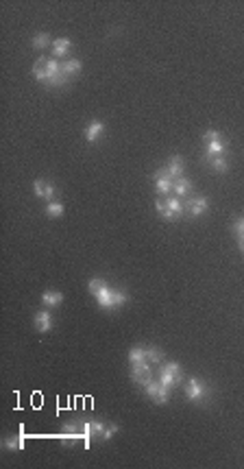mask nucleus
Here are the masks:
<instances>
[{
	"mask_svg": "<svg viewBox=\"0 0 244 469\" xmlns=\"http://www.w3.org/2000/svg\"><path fill=\"white\" fill-rule=\"evenodd\" d=\"M89 293H92L96 297V301H99V306L103 310H113V308H120V306H125L129 301V297L127 293H122V290H116V288H111L107 282H103V279H89Z\"/></svg>",
	"mask_w": 244,
	"mask_h": 469,
	"instance_id": "nucleus-1",
	"label": "nucleus"
},
{
	"mask_svg": "<svg viewBox=\"0 0 244 469\" xmlns=\"http://www.w3.org/2000/svg\"><path fill=\"white\" fill-rule=\"evenodd\" d=\"M144 391H146V395H149L153 402H155V404H161V406H164V404H168V400H170V389H166V386L161 384L157 378L153 380V382L146 384Z\"/></svg>",
	"mask_w": 244,
	"mask_h": 469,
	"instance_id": "nucleus-5",
	"label": "nucleus"
},
{
	"mask_svg": "<svg viewBox=\"0 0 244 469\" xmlns=\"http://www.w3.org/2000/svg\"><path fill=\"white\" fill-rule=\"evenodd\" d=\"M164 168L170 173V177H173V179H179V177H183L185 161H183V157H181V155H173V157L168 159V164H166Z\"/></svg>",
	"mask_w": 244,
	"mask_h": 469,
	"instance_id": "nucleus-11",
	"label": "nucleus"
},
{
	"mask_svg": "<svg viewBox=\"0 0 244 469\" xmlns=\"http://www.w3.org/2000/svg\"><path fill=\"white\" fill-rule=\"evenodd\" d=\"M209 164H211V168H214L216 173H227V171H229V159H227V155H216V157H211Z\"/></svg>",
	"mask_w": 244,
	"mask_h": 469,
	"instance_id": "nucleus-19",
	"label": "nucleus"
},
{
	"mask_svg": "<svg viewBox=\"0 0 244 469\" xmlns=\"http://www.w3.org/2000/svg\"><path fill=\"white\" fill-rule=\"evenodd\" d=\"M238 242H240V249H242V253H244V238H238Z\"/></svg>",
	"mask_w": 244,
	"mask_h": 469,
	"instance_id": "nucleus-28",
	"label": "nucleus"
},
{
	"mask_svg": "<svg viewBox=\"0 0 244 469\" xmlns=\"http://www.w3.org/2000/svg\"><path fill=\"white\" fill-rule=\"evenodd\" d=\"M33 77L44 85V81H46V57H39L33 63Z\"/></svg>",
	"mask_w": 244,
	"mask_h": 469,
	"instance_id": "nucleus-20",
	"label": "nucleus"
},
{
	"mask_svg": "<svg viewBox=\"0 0 244 469\" xmlns=\"http://www.w3.org/2000/svg\"><path fill=\"white\" fill-rule=\"evenodd\" d=\"M190 190H192V181L188 179V177H179V179H175V185H173L175 197L183 199V197L190 195Z\"/></svg>",
	"mask_w": 244,
	"mask_h": 469,
	"instance_id": "nucleus-14",
	"label": "nucleus"
},
{
	"mask_svg": "<svg viewBox=\"0 0 244 469\" xmlns=\"http://www.w3.org/2000/svg\"><path fill=\"white\" fill-rule=\"evenodd\" d=\"M157 380L166 386V389L173 391L175 386L181 382V367H179L177 362H161L159 373H157Z\"/></svg>",
	"mask_w": 244,
	"mask_h": 469,
	"instance_id": "nucleus-3",
	"label": "nucleus"
},
{
	"mask_svg": "<svg viewBox=\"0 0 244 469\" xmlns=\"http://www.w3.org/2000/svg\"><path fill=\"white\" fill-rule=\"evenodd\" d=\"M118 430H120V428H118L116 424H113V426H107V428H105V434H103V441H109Z\"/></svg>",
	"mask_w": 244,
	"mask_h": 469,
	"instance_id": "nucleus-27",
	"label": "nucleus"
},
{
	"mask_svg": "<svg viewBox=\"0 0 244 469\" xmlns=\"http://www.w3.org/2000/svg\"><path fill=\"white\" fill-rule=\"evenodd\" d=\"M203 140H205V144H207V142H216V140H223V133H221V131H216V129H209V131H205V133H203Z\"/></svg>",
	"mask_w": 244,
	"mask_h": 469,
	"instance_id": "nucleus-25",
	"label": "nucleus"
},
{
	"mask_svg": "<svg viewBox=\"0 0 244 469\" xmlns=\"http://www.w3.org/2000/svg\"><path fill=\"white\" fill-rule=\"evenodd\" d=\"M103 131H105V125L101 123V120H94V123H89L87 127H85V140L87 142H96L99 140V137L103 135Z\"/></svg>",
	"mask_w": 244,
	"mask_h": 469,
	"instance_id": "nucleus-13",
	"label": "nucleus"
},
{
	"mask_svg": "<svg viewBox=\"0 0 244 469\" xmlns=\"http://www.w3.org/2000/svg\"><path fill=\"white\" fill-rule=\"evenodd\" d=\"M42 303L48 306V308H57V306L63 303V295L57 293V290H46L42 295Z\"/></svg>",
	"mask_w": 244,
	"mask_h": 469,
	"instance_id": "nucleus-16",
	"label": "nucleus"
},
{
	"mask_svg": "<svg viewBox=\"0 0 244 469\" xmlns=\"http://www.w3.org/2000/svg\"><path fill=\"white\" fill-rule=\"evenodd\" d=\"M144 351H146V360L151 365H161L164 362V351L157 349V347H144Z\"/></svg>",
	"mask_w": 244,
	"mask_h": 469,
	"instance_id": "nucleus-18",
	"label": "nucleus"
},
{
	"mask_svg": "<svg viewBox=\"0 0 244 469\" xmlns=\"http://www.w3.org/2000/svg\"><path fill=\"white\" fill-rule=\"evenodd\" d=\"M63 212H66V207H63V203H59V201H51V203L46 205V214L51 218H59V216H63Z\"/></svg>",
	"mask_w": 244,
	"mask_h": 469,
	"instance_id": "nucleus-22",
	"label": "nucleus"
},
{
	"mask_svg": "<svg viewBox=\"0 0 244 469\" xmlns=\"http://www.w3.org/2000/svg\"><path fill=\"white\" fill-rule=\"evenodd\" d=\"M81 61L79 59H66V61H61V70H63V75H66L68 79H72L75 75H79L81 72Z\"/></svg>",
	"mask_w": 244,
	"mask_h": 469,
	"instance_id": "nucleus-17",
	"label": "nucleus"
},
{
	"mask_svg": "<svg viewBox=\"0 0 244 469\" xmlns=\"http://www.w3.org/2000/svg\"><path fill=\"white\" fill-rule=\"evenodd\" d=\"M183 207H185V212H188V214L201 216V214L207 212L209 201H207V197H194V199H190V201H183Z\"/></svg>",
	"mask_w": 244,
	"mask_h": 469,
	"instance_id": "nucleus-8",
	"label": "nucleus"
},
{
	"mask_svg": "<svg viewBox=\"0 0 244 469\" xmlns=\"http://www.w3.org/2000/svg\"><path fill=\"white\" fill-rule=\"evenodd\" d=\"M233 233L238 238H244V216H238L233 221Z\"/></svg>",
	"mask_w": 244,
	"mask_h": 469,
	"instance_id": "nucleus-26",
	"label": "nucleus"
},
{
	"mask_svg": "<svg viewBox=\"0 0 244 469\" xmlns=\"http://www.w3.org/2000/svg\"><path fill=\"white\" fill-rule=\"evenodd\" d=\"M70 48H72V42H70L68 37L55 39V42H53V59H63L70 53Z\"/></svg>",
	"mask_w": 244,
	"mask_h": 469,
	"instance_id": "nucleus-12",
	"label": "nucleus"
},
{
	"mask_svg": "<svg viewBox=\"0 0 244 469\" xmlns=\"http://www.w3.org/2000/svg\"><path fill=\"white\" fill-rule=\"evenodd\" d=\"M225 151H227L225 137H223V140H216V142H207V151H205V161H209L211 157H216V155H225Z\"/></svg>",
	"mask_w": 244,
	"mask_h": 469,
	"instance_id": "nucleus-15",
	"label": "nucleus"
},
{
	"mask_svg": "<svg viewBox=\"0 0 244 469\" xmlns=\"http://www.w3.org/2000/svg\"><path fill=\"white\" fill-rule=\"evenodd\" d=\"M153 179H155V190L159 192V195H170V192H173L175 179L170 177V173L166 171V168H159V171H155Z\"/></svg>",
	"mask_w": 244,
	"mask_h": 469,
	"instance_id": "nucleus-7",
	"label": "nucleus"
},
{
	"mask_svg": "<svg viewBox=\"0 0 244 469\" xmlns=\"http://www.w3.org/2000/svg\"><path fill=\"white\" fill-rule=\"evenodd\" d=\"M155 209L164 216V221H175V218H181L185 214L183 201L179 197H168V199H157L155 201Z\"/></svg>",
	"mask_w": 244,
	"mask_h": 469,
	"instance_id": "nucleus-2",
	"label": "nucleus"
},
{
	"mask_svg": "<svg viewBox=\"0 0 244 469\" xmlns=\"http://www.w3.org/2000/svg\"><path fill=\"white\" fill-rule=\"evenodd\" d=\"M22 448H24V434H22V430L18 434L9 436V439L5 441V450H22Z\"/></svg>",
	"mask_w": 244,
	"mask_h": 469,
	"instance_id": "nucleus-21",
	"label": "nucleus"
},
{
	"mask_svg": "<svg viewBox=\"0 0 244 469\" xmlns=\"http://www.w3.org/2000/svg\"><path fill=\"white\" fill-rule=\"evenodd\" d=\"M146 360V351H144V347H133L131 351H129V362H144Z\"/></svg>",
	"mask_w": 244,
	"mask_h": 469,
	"instance_id": "nucleus-23",
	"label": "nucleus"
},
{
	"mask_svg": "<svg viewBox=\"0 0 244 469\" xmlns=\"http://www.w3.org/2000/svg\"><path fill=\"white\" fill-rule=\"evenodd\" d=\"M33 192H35L37 197L46 199L48 203H51V201L55 199V185L48 183V181H44V179H35V181H33Z\"/></svg>",
	"mask_w": 244,
	"mask_h": 469,
	"instance_id": "nucleus-9",
	"label": "nucleus"
},
{
	"mask_svg": "<svg viewBox=\"0 0 244 469\" xmlns=\"http://www.w3.org/2000/svg\"><path fill=\"white\" fill-rule=\"evenodd\" d=\"M131 380L135 384H140V386H146L149 382H153V380H155V373L151 371V362L149 360L133 362L131 365Z\"/></svg>",
	"mask_w": 244,
	"mask_h": 469,
	"instance_id": "nucleus-4",
	"label": "nucleus"
},
{
	"mask_svg": "<svg viewBox=\"0 0 244 469\" xmlns=\"http://www.w3.org/2000/svg\"><path fill=\"white\" fill-rule=\"evenodd\" d=\"M48 44H53V39H51V35H48V33H37L33 37V46L35 48H46Z\"/></svg>",
	"mask_w": 244,
	"mask_h": 469,
	"instance_id": "nucleus-24",
	"label": "nucleus"
},
{
	"mask_svg": "<svg viewBox=\"0 0 244 469\" xmlns=\"http://www.w3.org/2000/svg\"><path fill=\"white\" fill-rule=\"evenodd\" d=\"M35 330L37 332H42V334H46V332H51L53 330V317H51V312L48 310H39V312H35Z\"/></svg>",
	"mask_w": 244,
	"mask_h": 469,
	"instance_id": "nucleus-10",
	"label": "nucleus"
},
{
	"mask_svg": "<svg viewBox=\"0 0 244 469\" xmlns=\"http://www.w3.org/2000/svg\"><path fill=\"white\" fill-rule=\"evenodd\" d=\"M207 397V389H205V384L201 382L199 378H192L188 380V384H185V400L188 402H194V404H199Z\"/></svg>",
	"mask_w": 244,
	"mask_h": 469,
	"instance_id": "nucleus-6",
	"label": "nucleus"
}]
</instances>
